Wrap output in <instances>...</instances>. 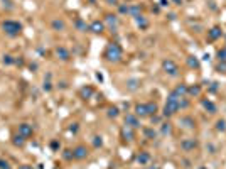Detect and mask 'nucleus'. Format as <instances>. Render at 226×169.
Listing matches in <instances>:
<instances>
[{"instance_id":"e433bc0d","label":"nucleus","mask_w":226,"mask_h":169,"mask_svg":"<svg viewBox=\"0 0 226 169\" xmlns=\"http://www.w3.org/2000/svg\"><path fill=\"white\" fill-rule=\"evenodd\" d=\"M199 169H206V167H199Z\"/></svg>"},{"instance_id":"f704fd0d","label":"nucleus","mask_w":226,"mask_h":169,"mask_svg":"<svg viewBox=\"0 0 226 169\" xmlns=\"http://www.w3.org/2000/svg\"><path fill=\"white\" fill-rule=\"evenodd\" d=\"M20 169H32L30 166H24V167H20Z\"/></svg>"},{"instance_id":"72a5a7b5","label":"nucleus","mask_w":226,"mask_h":169,"mask_svg":"<svg viewBox=\"0 0 226 169\" xmlns=\"http://www.w3.org/2000/svg\"><path fill=\"white\" fill-rule=\"evenodd\" d=\"M5 63H12V59H10V56H5V59H4Z\"/></svg>"},{"instance_id":"6e6552de","label":"nucleus","mask_w":226,"mask_h":169,"mask_svg":"<svg viewBox=\"0 0 226 169\" xmlns=\"http://www.w3.org/2000/svg\"><path fill=\"white\" fill-rule=\"evenodd\" d=\"M86 149H84V147H76V149H74L73 151V157H76V159H84L86 157Z\"/></svg>"},{"instance_id":"dca6fc26","label":"nucleus","mask_w":226,"mask_h":169,"mask_svg":"<svg viewBox=\"0 0 226 169\" xmlns=\"http://www.w3.org/2000/svg\"><path fill=\"white\" fill-rule=\"evenodd\" d=\"M145 105H147V113H149V115H152V113H155V112H157V105H155V103H145Z\"/></svg>"},{"instance_id":"ddd939ff","label":"nucleus","mask_w":226,"mask_h":169,"mask_svg":"<svg viewBox=\"0 0 226 169\" xmlns=\"http://www.w3.org/2000/svg\"><path fill=\"white\" fill-rule=\"evenodd\" d=\"M150 156L147 154V152H142V154H139V157H137V161L140 162V164H145V162H149Z\"/></svg>"},{"instance_id":"6ab92c4d","label":"nucleus","mask_w":226,"mask_h":169,"mask_svg":"<svg viewBox=\"0 0 226 169\" xmlns=\"http://www.w3.org/2000/svg\"><path fill=\"white\" fill-rule=\"evenodd\" d=\"M204 107L209 110V113H214L216 112V107H214V103L213 102H204Z\"/></svg>"},{"instance_id":"473e14b6","label":"nucleus","mask_w":226,"mask_h":169,"mask_svg":"<svg viewBox=\"0 0 226 169\" xmlns=\"http://www.w3.org/2000/svg\"><path fill=\"white\" fill-rule=\"evenodd\" d=\"M100 137H96V140H95V146H101V140H98Z\"/></svg>"},{"instance_id":"423d86ee","label":"nucleus","mask_w":226,"mask_h":169,"mask_svg":"<svg viewBox=\"0 0 226 169\" xmlns=\"http://www.w3.org/2000/svg\"><path fill=\"white\" fill-rule=\"evenodd\" d=\"M196 146H197V142L194 139H186V140H182V142H181V147H182L184 151H192Z\"/></svg>"},{"instance_id":"f8f14e48","label":"nucleus","mask_w":226,"mask_h":169,"mask_svg":"<svg viewBox=\"0 0 226 169\" xmlns=\"http://www.w3.org/2000/svg\"><path fill=\"white\" fill-rule=\"evenodd\" d=\"M56 52H58V56L61 59H68V58H69V52L66 51L64 48H58V51H56Z\"/></svg>"},{"instance_id":"7ed1b4c3","label":"nucleus","mask_w":226,"mask_h":169,"mask_svg":"<svg viewBox=\"0 0 226 169\" xmlns=\"http://www.w3.org/2000/svg\"><path fill=\"white\" fill-rule=\"evenodd\" d=\"M106 58H108L110 61H120V58H122V49H120V46L110 44L108 49H106Z\"/></svg>"},{"instance_id":"c9c22d12","label":"nucleus","mask_w":226,"mask_h":169,"mask_svg":"<svg viewBox=\"0 0 226 169\" xmlns=\"http://www.w3.org/2000/svg\"><path fill=\"white\" fill-rule=\"evenodd\" d=\"M149 169H159V167H157V166H154V167H149Z\"/></svg>"},{"instance_id":"4468645a","label":"nucleus","mask_w":226,"mask_h":169,"mask_svg":"<svg viewBox=\"0 0 226 169\" xmlns=\"http://www.w3.org/2000/svg\"><path fill=\"white\" fill-rule=\"evenodd\" d=\"M187 93H189V95H199V93H201V86H197V84H196V86H191V88H187Z\"/></svg>"},{"instance_id":"aec40b11","label":"nucleus","mask_w":226,"mask_h":169,"mask_svg":"<svg viewBox=\"0 0 226 169\" xmlns=\"http://www.w3.org/2000/svg\"><path fill=\"white\" fill-rule=\"evenodd\" d=\"M218 58H219V61L226 63V48H223V49H219V51H218Z\"/></svg>"},{"instance_id":"412c9836","label":"nucleus","mask_w":226,"mask_h":169,"mask_svg":"<svg viewBox=\"0 0 226 169\" xmlns=\"http://www.w3.org/2000/svg\"><path fill=\"white\" fill-rule=\"evenodd\" d=\"M216 129L224 132V130H226V122L224 120H218V122H216Z\"/></svg>"},{"instance_id":"393cba45","label":"nucleus","mask_w":226,"mask_h":169,"mask_svg":"<svg viewBox=\"0 0 226 169\" xmlns=\"http://www.w3.org/2000/svg\"><path fill=\"white\" fill-rule=\"evenodd\" d=\"M52 27H54V29H64V22H61V20H54V22H52Z\"/></svg>"},{"instance_id":"1a4fd4ad","label":"nucleus","mask_w":226,"mask_h":169,"mask_svg":"<svg viewBox=\"0 0 226 169\" xmlns=\"http://www.w3.org/2000/svg\"><path fill=\"white\" fill-rule=\"evenodd\" d=\"M135 113L139 115V117H147V105L145 103H142V105H137V107H135Z\"/></svg>"},{"instance_id":"cd10ccee","label":"nucleus","mask_w":226,"mask_h":169,"mask_svg":"<svg viewBox=\"0 0 226 169\" xmlns=\"http://www.w3.org/2000/svg\"><path fill=\"white\" fill-rule=\"evenodd\" d=\"M106 20H108L110 24H117V19L113 17V15H108V17H106Z\"/></svg>"},{"instance_id":"f3484780","label":"nucleus","mask_w":226,"mask_h":169,"mask_svg":"<svg viewBox=\"0 0 226 169\" xmlns=\"http://www.w3.org/2000/svg\"><path fill=\"white\" fill-rule=\"evenodd\" d=\"M175 95H177V96H182L184 95V93H187V88H186V86H184V84H181V86H177V88H175Z\"/></svg>"},{"instance_id":"c85d7f7f","label":"nucleus","mask_w":226,"mask_h":169,"mask_svg":"<svg viewBox=\"0 0 226 169\" xmlns=\"http://www.w3.org/2000/svg\"><path fill=\"white\" fill-rule=\"evenodd\" d=\"M117 115H118L117 108H111V110H110V117H117Z\"/></svg>"},{"instance_id":"f03ea898","label":"nucleus","mask_w":226,"mask_h":169,"mask_svg":"<svg viewBox=\"0 0 226 169\" xmlns=\"http://www.w3.org/2000/svg\"><path fill=\"white\" fill-rule=\"evenodd\" d=\"M4 31L9 34V36H19L22 31V26L19 22H14V20H5L4 22Z\"/></svg>"},{"instance_id":"9d476101","label":"nucleus","mask_w":226,"mask_h":169,"mask_svg":"<svg viewBox=\"0 0 226 169\" xmlns=\"http://www.w3.org/2000/svg\"><path fill=\"white\" fill-rule=\"evenodd\" d=\"M219 36H221V29H219V27H213V29L209 31V39L211 41H216Z\"/></svg>"},{"instance_id":"0eeeda50","label":"nucleus","mask_w":226,"mask_h":169,"mask_svg":"<svg viewBox=\"0 0 226 169\" xmlns=\"http://www.w3.org/2000/svg\"><path fill=\"white\" fill-rule=\"evenodd\" d=\"M125 124H127V127H132V129H137L139 127V120L133 117V115H127V118H125Z\"/></svg>"},{"instance_id":"bb28decb","label":"nucleus","mask_w":226,"mask_h":169,"mask_svg":"<svg viewBox=\"0 0 226 169\" xmlns=\"http://www.w3.org/2000/svg\"><path fill=\"white\" fill-rule=\"evenodd\" d=\"M162 132H164V134H169V132H171V125H169V124H164V127H162Z\"/></svg>"},{"instance_id":"2eb2a0df","label":"nucleus","mask_w":226,"mask_h":169,"mask_svg":"<svg viewBox=\"0 0 226 169\" xmlns=\"http://www.w3.org/2000/svg\"><path fill=\"white\" fill-rule=\"evenodd\" d=\"M181 122H182V124H186V125H184V127H187V129H191V127H194V120H192V118H191V117H184V118H182V120H181Z\"/></svg>"},{"instance_id":"2f4dec72","label":"nucleus","mask_w":226,"mask_h":169,"mask_svg":"<svg viewBox=\"0 0 226 169\" xmlns=\"http://www.w3.org/2000/svg\"><path fill=\"white\" fill-rule=\"evenodd\" d=\"M78 27H79V29H86V26H84V24L81 22V20H78Z\"/></svg>"},{"instance_id":"5701e85b","label":"nucleus","mask_w":226,"mask_h":169,"mask_svg":"<svg viewBox=\"0 0 226 169\" xmlns=\"http://www.w3.org/2000/svg\"><path fill=\"white\" fill-rule=\"evenodd\" d=\"M24 139H26V137H24V135H20V134H19V135L15 137L14 144H15V146H22V144H24Z\"/></svg>"},{"instance_id":"39448f33","label":"nucleus","mask_w":226,"mask_h":169,"mask_svg":"<svg viewBox=\"0 0 226 169\" xmlns=\"http://www.w3.org/2000/svg\"><path fill=\"white\" fill-rule=\"evenodd\" d=\"M19 134H20V135H24V137L32 135V127H30L29 124H22V125H19Z\"/></svg>"},{"instance_id":"b1692460","label":"nucleus","mask_w":226,"mask_h":169,"mask_svg":"<svg viewBox=\"0 0 226 169\" xmlns=\"http://www.w3.org/2000/svg\"><path fill=\"white\" fill-rule=\"evenodd\" d=\"M123 137H128V140L133 139V134H132V130L128 129V127H125V129H123Z\"/></svg>"},{"instance_id":"f257e3e1","label":"nucleus","mask_w":226,"mask_h":169,"mask_svg":"<svg viewBox=\"0 0 226 169\" xmlns=\"http://www.w3.org/2000/svg\"><path fill=\"white\" fill-rule=\"evenodd\" d=\"M179 102H181V96H177L175 93H171V96L167 98V103H165V107H164V115H165V117L174 115L175 112L181 108Z\"/></svg>"},{"instance_id":"c756f323","label":"nucleus","mask_w":226,"mask_h":169,"mask_svg":"<svg viewBox=\"0 0 226 169\" xmlns=\"http://www.w3.org/2000/svg\"><path fill=\"white\" fill-rule=\"evenodd\" d=\"M145 134L149 137H155V132H154V130H145Z\"/></svg>"},{"instance_id":"a878e982","label":"nucleus","mask_w":226,"mask_h":169,"mask_svg":"<svg viewBox=\"0 0 226 169\" xmlns=\"http://www.w3.org/2000/svg\"><path fill=\"white\" fill-rule=\"evenodd\" d=\"M218 71H219V73H226V63L224 61H221L218 64Z\"/></svg>"},{"instance_id":"20e7f679","label":"nucleus","mask_w":226,"mask_h":169,"mask_svg":"<svg viewBox=\"0 0 226 169\" xmlns=\"http://www.w3.org/2000/svg\"><path fill=\"white\" fill-rule=\"evenodd\" d=\"M164 70H165V73H169L171 76H175V74H177V64H175L172 59H165L164 61Z\"/></svg>"},{"instance_id":"7c9ffc66","label":"nucleus","mask_w":226,"mask_h":169,"mask_svg":"<svg viewBox=\"0 0 226 169\" xmlns=\"http://www.w3.org/2000/svg\"><path fill=\"white\" fill-rule=\"evenodd\" d=\"M0 167H2V169H9V166H7V162L0 161Z\"/></svg>"},{"instance_id":"4be33fe9","label":"nucleus","mask_w":226,"mask_h":169,"mask_svg":"<svg viewBox=\"0 0 226 169\" xmlns=\"http://www.w3.org/2000/svg\"><path fill=\"white\" fill-rule=\"evenodd\" d=\"M135 19H137V24H139L140 27H147V26H149V22H147L145 19H142L140 15H139V17H135Z\"/></svg>"},{"instance_id":"9b49d317","label":"nucleus","mask_w":226,"mask_h":169,"mask_svg":"<svg viewBox=\"0 0 226 169\" xmlns=\"http://www.w3.org/2000/svg\"><path fill=\"white\" fill-rule=\"evenodd\" d=\"M90 29H91L93 32H96V34H98V32H103V24L100 22V20H95V22L91 24V27H90Z\"/></svg>"},{"instance_id":"a211bd4d","label":"nucleus","mask_w":226,"mask_h":169,"mask_svg":"<svg viewBox=\"0 0 226 169\" xmlns=\"http://www.w3.org/2000/svg\"><path fill=\"white\" fill-rule=\"evenodd\" d=\"M187 64H189L191 68H197V66H199V61H197L196 58H192V56H191V58H187Z\"/></svg>"}]
</instances>
